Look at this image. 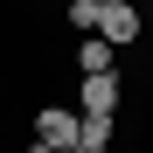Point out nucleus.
<instances>
[{
    "instance_id": "f257e3e1",
    "label": "nucleus",
    "mask_w": 153,
    "mask_h": 153,
    "mask_svg": "<svg viewBox=\"0 0 153 153\" xmlns=\"http://www.w3.org/2000/svg\"><path fill=\"white\" fill-rule=\"evenodd\" d=\"M84 139V111L76 105H42L35 111V146H76Z\"/></svg>"
},
{
    "instance_id": "f03ea898",
    "label": "nucleus",
    "mask_w": 153,
    "mask_h": 153,
    "mask_svg": "<svg viewBox=\"0 0 153 153\" xmlns=\"http://www.w3.org/2000/svg\"><path fill=\"white\" fill-rule=\"evenodd\" d=\"M118 97H125L118 70H105V76H84V84H76V111H84V118H111V111H118Z\"/></svg>"
},
{
    "instance_id": "7ed1b4c3",
    "label": "nucleus",
    "mask_w": 153,
    "mask_h": 153,
    "mask_svg": "<svg viewBox=\"0 0 153 153\" xmlns=\"http://www.w3.org/2000/svg\"><path fill=\"white\" fill-rule=\"evenodd\" d=\"M97 35H105L111 49H118V42H139V35H146V7H139V0L105 7V14H97Z\"/></svg>"
},
{
    "instance_id": "20e7f679",
    "label": "nucleus",
    "mask_w": 153,
    "mask_h": 153,
    "mask_svg": "<svg viewBox=\"0 0 153 153\" xmlns=\"http://www.w3.org/2000/svg\"><path fill=\"white\" fill-rule=\"evenodd\" d=\"M76 70H84V76H105V70H118V49L105 35H84V42H76Z\"/></svg>"
},
{
    "instance_id": "39448f33",
    "label": "nucleus",
    "mask_w": 153,
    "mask_h": 153,
    "mask_svg": "<svg viewBox=\"0 0 153 153\" xmlns=\"http://www.w3.org/2000/svg\"><path fill=\"white\" fill-rule=\"evenodd\" d=\"M97 14H105L97 0H70V7H63V21H70L76 35H97Z\"/></svg>"
},
{
    "instance_id": "423d86ee",
    "label": "nucleus",
    "mask_w": 153,
    "mask_h": 153,
    "mask_svg": "<svg viewBox=\"0 0 153 153\" xmlns=\"http://www.w3.org/2000/svg\"><path fill=\"white\" fill-rule=\"evenodd\" d=\"M76 146H111V118H84V139Z\"/></svg>"
},
{
    "instance_id": "0eeeda50",
    "label": "nucleus",
    "mask_w": 153,
    "mask_h": 153,
    "mask_svg": "<svg viewBox=\"0 0 153 153\" xmlns=\"http://www.w3.org/2000/svg\"><path fill=\"white\" fill-rule=\"evenodd\" d=\"M28 153H76V146H28Z\"/></svg>"
},
{
    "instance_id": "6e6552de",
    "label": "nucleus",
    "mask_w": 153,
    "mask_h": 153,
    "mask_svg": "<svg viewBox=\"0 0 153 153\" xmlns=\"http://www.w3.org/2000/svg\"><path fill=\"white\" fill-rule=\"evenodd\" d=\"M76 153H111V146H76Z\"/></svg>"
},
{
    "instance_id": "1a4fd4ad",
    "label": "nucleus",
    "mask_w": 153,
    "mask_h": 153,
    "mask_svg": "<svg viewBox=\"0 0 153 153\" xmlns=\"http://www.w3.org/2000/svg\"><path fill=\"white\" fill-rule=\"evenodd\" d=\"M146 28H153V0H146Z\"/></svg>"
},
{
    "instance_id": "9d476101",
    "label": "nucleus",
    "mask_w": 153,
    "mask_h": 153,
    "mask_svg": "<svg viewBox=\"0 0 153 153\" xmlns=\"http://www.w3.org/2000/svg\"><path fill=\"white\" fill-rule=\"evenodd\" d=\"M97 7H118V0H97Z\"/></svg>"
}]
</instances>
